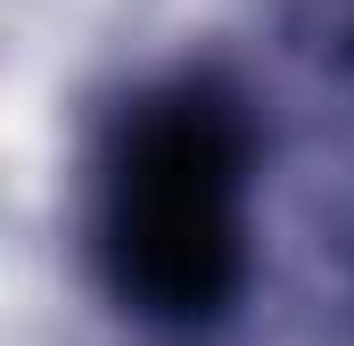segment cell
Wrapping results in <instances>:
<instances>
[{
	"label": "cell",
	"mask_w": 354,
	"mask_h": 346,
	"mask_svg": "<svg viewBox=\"0 0 354 346\" xmlns=\"http://www.w3.org/2000/svg\"><path fill=\"white\" fill-rule=\"evenodd\" d=\"M107 256L149 313H206L239 264V140L198 83L149 99L107 165Z\"/></svg>",
	"instance_id": "obj_1"
}]
</instances>
